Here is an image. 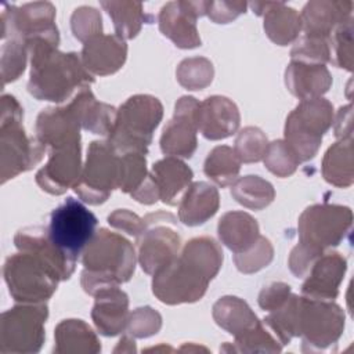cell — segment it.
<instances>
[{"instance_id":"obj_1","label":"cell","mask_w":354,"mask_h":354,"mask_svg":"<svg viewBox=\"0 0 354 354\" xmlns=\"http://www.w3.org/2000/svg\"><path fill=\"white\" fill-rule=\"evenodd\" d=\"M221 264L223 250L213 238H194L185 243L180 256L153 275L152 292L166 304L201 300Z\"/></svg>"},{"instance_id":"obj_2","label":"cell","mask_w":354,"mask_h":354,"mask_svg":"<svg viewBox=\"0 0 354 354\" xmlns=\"http://www.w3.org/2000/svg\"><path fill=\"white\" fill-rule=\"evenodd\" d=\"M30 59L28 91L37 100L61 102L76 88H86L94 82L76 53H61L58 43L36 39L26 44Z\"/></svg>"},{"instance_id":"obj_3","label":"cell","mask_w":354,"mask_h":354,"mask_svg":"<svg viewBox=\"0 0 354 354\" xmlns=\"http://www.w3.org/2000/svg\"><path fill=\"white\" fill-rule=\"evenodd\" d=\"M83 289L95 296L100 290L127 282L136 268L133 245L116 232L101 228L82 253Z\"/></svg>"},{"instance_id":"obj_4","label":"cell","mask_w":354,"mask_h":354,"mask_svg":"<svg viewBox=\"0 0 354 354\" xmlns=\"http://www.w3.org/2000/svg\"><path fill=\"white\" fill-rule=\"evenodd\" d=\"M162 116L163 106L158 98L148 94L133 95L116 111L108 142L118 153H147Z\"/></svg>"},{"instance_id":"obj_5","label":"cell","mask_w":354,"mask_h":354,"mask_svg":"<svg viewBox=\"0 0 354 354\" xmlns=\"http://www.w3.org/2000/svg\"><path fill=\"white\" fill-rule=\"evenodd\" d=\"M22 108L18 101L4 94L1 97V183L14 178L22 171L32 169L41 160L46 147L37 140L26 136L22 124Z\"/></svg>"},{"instance_id":"obj_6","label":"cell","mask_w":354,"mask_h":354,"mask_svg":"<svg viewBox=\"0 0 354 354\" xmlns=\"http://www.w3.org/2000/svg\"><path fill=\"white\" fill-rule=\"evenodd\" d=\"M333 123V106L321 97L301 100L285 123V141L300 162L315 156L324 134Z\"/></svg>"},{"instance_id":"obj_7","label":"cell","mask_w":354,"mask_h":354,"mask_svg":"<svg viewBox=\"0 0 354 354\" xmlns=\"http://www.w3.org/2000/svg\"><path fill=\"white\" fill-rule=\"evenodd\" d=\"M3 274L10 295L21 303H43L48 300L61 281L50 267L26 252L7 257Z\"/></svg>"},{"instance_id":"obj_8","label":"cell","mask_w":354,"mask_h":354,"mask_svg":"<svg viewBox=\"0 0 354 354\" xmlns=\"http://www.w3.org/2000/svg\"><path fill=\"white\" fill-rule=\"evenodd\" d=\"M97 217L79 201L66 198L50 214L47 234L51 242L71 259L77 260L95 234Z\"/></svg>"},{"instance_id":"obj_9","label":"cell","mask_w":354,"mask_h":354,"mask_svg":"<svg viewBox=\"0 0 354 354\" xmlns=\"http://www.w3.org/2000/svg\"><path fill=\"white\" fill-rule=\"evenodd\" d=\"M47 314L44 303H24L4 311L0 321V351H39L44 340Z\"/></svg>"},{"instance_id":"obj_10","label":"cell","mask_w":354,"mask_h":354,"mask_svg":"<svg viewBox=\"0 0 354 354\" xmlns=\"http://www.w3.org/2000/svg\"><path fill=\"white\" fill-rule=\"evenodd\" d=\"M118 177L119 153L108 141H93L87 151L86 165L73 189L83 202L100 205L118 188Z\"/></svg>"},{"instance_id":"obj_11","label":"cell","mask_w":354,"mask_h":354,"mask_svg":"<svg viewBox=\"0 0 354 354\" xmlns=\"http://www.w3.org/2000/svg\"><path fill=\"white\" fill-rule=\"evenodd\" d=\"M176 217L158 212L144 217L145 228L137 236L138 261L141 268L155 275L166 268L178 254L180 235L170 225H176Z\"/></svg>"},{"instance_id":"obj_12","label":"cell","mask_w":354,"mask_h":354,"mask_svg":"<svg viewBox=\"0 0 354 354\" xmlns=\"http://www.w3.org/2000/svg\"><path fill=\"white\" fill-rule=\"evenodd\" d=\"M54 19L55 8L48 1L26 3L22 6L6 4L1 12V37L3 40L15 39L25 44L36 39L59 43Z\"/></svg>"},{"instance_id":"obj_13","label":"cell","mask_w":354,"mask_h":354,"mask_svg":"<svg viewBox=\"0 0 354 354\" xmlns=\"http://www.w3.org/2000/svg\"><path fill=\"white\" fill-rule=\"evenodd\" d=\"M353 213L340 205H313L299 218L300 243L324 252L336 246L351 227Z\"/></svg>"},{"instance_id":"obj_14","label":"cell","mask_w":354,"mask_h":354,"mask_svg":"<svg viewBox=\"0 0 354 354\" xmlns=\"http://www.w3.org/2000/svg\"><path fill=\"white\" fill-rule=\"evenodd\" d=\"M343 329L344 313L337 304L329 300L299 297L297 336L303 337V346L326 347L340 337Z\"/></svg>"},{"instance_id":"obj_15","label":"cell","mask_w":354,"mask_h":354,"mask_svg":"<svg viewBox=\"0 0 354 354\" xmlns=\"http://www.w3.org/2000/svg\"><path fill=\"white\" fill-rule=\"evenodd\" d=\"M207 1H169L159 12V29L180 48L201 46L196 19L206 14Z\"/></svg>"},{"instance_id":"obj_16","label":"cell","mask_w":354,"mask_h":354,"mask_svg":"<svg viewBox=\"0 0 354 354\" xmlns=\"http://www.w3.org/2000/svg\"><path fill=\"white\" fill-rule=\"evenodd\" d=\"M199 101L194 97H181L174 106V115L165 126L160 137V149L174 158H191L196 149V111Z\"/></svg>"},{"instance_id":"obj_17","label":"cell","mask_w":354,"mask_h":354,"mask_svg":"<svg viewBox=\"0 0 354 354\" xmlns=\"http://www.w3.org/2000/svg\"><path fill=\"white\" fill-rule=\"evenodd\" d=\"M80 162V142L50 149L47 163L36 174V183L43 191L61 195L79 181L82 174Z\"/></svg>"},{"instance_id":"obj_18","label":"cell","mask_w":354,"mask_h":354,"mask_svg":"<svg viewBox=\"0 0 354 354\" xmlns=\"http://www.w3.org/2000/svg\"><path fill=\"white\" fill-rule=\"evenodd\" d=\"M14 243L19 252L30 253L36 256L39 260H41L47 267H50L57 274V277L61 281L68 279L75 270L76 260L71 259L51 242L47 234V228H22L15 234Z\"/></svg>"},{"instance_id":"obj_19","label":"cell","mask_w":354,"mask_h":354,"mask_svg":"<svg viewBox=\"0 0 354 354\" xmlns=\"http://www.w3.org/2000/svg\"><path fill=\"white\" fill-rule=\"evenodd\" d=\"M351 10V1H308L300 14L304 36L324 39L329 41V37L332 36L335 29L353 18Z\"/></svg>"},{"instance_id":"obj_20","label":"cell","mask_w":354,"mask_h":354,"mask_svg":"<svg viewBox=\"0 0 354 354\" xmlns=\"http://www.w3.org/2000/svg\"><path fill=\"white\" fill-rule=\"evenodd\" d=\"M346 272V259L337 252L322 253L311 266L301 286V293L310 299L333 300Z\"/></svg>"},{"instance_id":"obj_21","label":"cell","mask_w":354,"mask_h":354,"mask_svg":"<svg viewBox=\"0 0 354 354\" xmlns=\"http://www.w3.org/2000/svg\"><path fill=\"white\" fill-rule=\"evenodd\" d=\"M236 105L221 95L207 97L196 111L198 130L209 140H221L234 134L239 127Z\"/></svg>"},{"instance_id":"obj_22","label":"cell","mask_w":354,"mask_h":354,"mask_svg":"<svg viewBox=\"0 0 354 354\" xmlns=\"http://www.w3.org/2000/svg\"><path fill=\"white\" fill-rule=\"evenodd\" d=\"M127 46L118 35H97L82 50V61L90 73L106 76L115 73L126 61Z\"/></svg>"},{"instance_id":"obj_23","label":"cell","mask_w":354,"mask_h":354,"mask_svg":"<svg viewBox=\"0 0 354 354\" xmlns=\"http://www.w3.org/2000/svg\"><path fill=\"white\" fill-rule=\"evenodd\" d=\"M79 131L80 123L68 105L43 109L36 120L37 140L50 149L80 142Z\"/></svg>"},{"instance_id":"obj_24","label":"cell","mask_w":354,"mask_h":354,"mask_svg":"<svg viewBox=\"0 0 354 354\" xmlns=\"http://www.w3.org/2000/svg\"><path fill=\"white\" fill-rule=\"evenodd\" d=\"M97 329L105 336L120 333L129 319L127 295L118 286L106 288L95 295V303L91 311Z\"/></svg>"},{"instance_id":"obj_25","label":"cell","mask_w":354,"mask_h":354,"mask_svg":"<svg viewBox=\"0 0 354 354\" xmlns=\"http://www.w3.org/2000/svg\"><path fill=\"white\" fill-rule=\"evenodd\" d=\"M253 12L264 15L267 36L279 46H286L297 39L301 30L300 14L283 3H252Z\"/></svg>"},{"instance_id":"obj_26","label":"cell","mask_w":354,"mask_h":354,"mask_svg":"<svg viewBox=\"0 0 354 354\" xmlns=\"http://www.w3.org/2000/svg\"><path fill=\"white\" fill-rule=\"evenodd\" d=\"M288 90L300 100L321 97L332 84V77L325 65L295 61L285 71Z\"/></svg>"},{"instance_id":"obj_27","label":"cell","mask_w":354,"mask_h":354,"mask_svg":"<svg viewBox=\"0 0 354 354\" xmlns=\"http://www.w3.org/2000/svg\"><path fill=\"white\" fill-rule=\"evenodd\" d=\"M220 198L217 189L205 181L191 184L180 199L178 218L185 225H199L207 221L218 210Z\"/></svg>"},{"instance_id":"obj_28","label":"cell","mask_w":354,"mask_h":354,"mask_svg":"<svg viewBox=\"0 0 354 354\" xmlns=\"http://www.w3.org/2000/svg\"><path fill=\"white\" fill-rule=\"evenodd\" d=\"M68 106L80 123V127L101 136L111 133L116 109L105 102H98L88 87L82 88Z\"/></svg>"},{"instance_id":"obj_29","label":"cell","mask_w":354,"mask_h":354,"mask_svg":"<svg viewBox=\"0 0 354 354\" xmlns=\"http://www.w3.org/2000/svg\"><path fill=\"white\" fill-rule=\"evenodd\" d=\"M149 176L159 191L160 201L167 205H176L180 194L189 187L192 170L178 158L167 156L152 166Z\"/></svg>"},{"instance_id":"obj_30","label":"cell","mask_w":354,"mask_h":354,"mask_svg":"<svg viewBox=\"0 0 354 354\" xmlns=\"http://www.w3.org/2000/svg\"><path fill=\"white\" fill-rule=\"evenodd\" d=\"M220 241L234 253L248 250L260 236L257 221L245 212H228L218 221Z\"/></svg>"},{"instance_id":"obj_31","label":"cell","mask_w":354,"mask_h":354,"mask_svg":"<svg viewBox=\"0 0 354 354\" xmlns=\"http://www.w3.org/2000/svg\"><path fill=\"white\" fill-rule=\"evenodd\" d=\"M55 353H97L101 344L91 328L82 319H65L55 329Z\"/></svg>"},{"instance_id":"obj_32","label":"cell","mask_w":354,"mask_h":354,"mask_svg":"<svg viewBox=\"0 0 354 354\" xmlns=\"http://www.w3.org/2000/svg\"><path fill=\"white\" fill-rule=\"evenodd\" d=\"M213 318L217 325L235 336L260 322L250 307L235 296L220 297L213 306Z\"/></svg>"},{"instance_id":"obj_33","label":"cell","mask_w":354,"mask_h":354,"mask_svg":"<svg viewBox=\"0 0 354 354\" xmlns=\"http://www.w3.org/2000/svg\"><path fill=\"white\" fill-rule=\"evenodd\" d=\"M324 178L336 187L353 184V140L342 138L335 142L325 153L322 160Z\"/></svg>"},{"instance_id":"obj_34","label":"cell","mask_w":354,"mask_h":354,"mask_svg":"<svg viewBox=\"0 0 354 354\" xmlns=\"http://www.w3.org/2000/svg\"><path fill=\"white\" fill-rule=\"evenodd\" d=\"M101 6L112 18L116 35L123 40L136 37L148 19L142 3L138 1H101Z\"/></svg>"},{"instance_id":"obj_35","label":"cell","mask_w":354,"mask_h":354,"mask_svg":"<svg viewBox=\"0 0 354 354\" xmlns=\"http://www.w3.org/2000/svg\"><path fill=\"white\" fill-rule=\"evenodd\" d=\"M241 163V159L231 147L218 145L209 152L203 171L217 185L227 187L236 180Z\"/></svg>"},{"instance_id":"obj_36","label":"cell","mask_w":354,"mask_h":354,"mask_svg":"<svg viewBox=\"0 0 354 354\" xmlns=\"http://www.w3.org/2000/svg\"><path fill=\"white\" fill-rule=\"evenodd\" d=\"M231 195L245 207L261 210L272 202L275 191L267 180L259 176H245L232 184Z\"/></svg>"},{"instance_id":"obj_37","label":"cell","mask_w":354,"mask_h":354,"mask_svg":"<svg viewBox=\"0 0 354 354\" xmlns=\"http://www.w3.org/2000/svg\"><path fill=\"white\" fill-rule=\"evenodd\" d=\"M145 153L124 152L119 153L118 188L126 194L134 192L147 178Z\"/></svg>"},{"instance_id":"obj_38","label":"cell","mask_w":354,"mask_h":354,"mask_svg":"<svg viewBox=\"0 0 354 354\" xmlns=\"http://www.w3.org/2000/svg\"><path fill=\"white\" fill-rule=\"evenodd\" d=\"M176 76L183 87L188 90H202L213 80V65L203 57L187 58L180 62Z\"/></svg>"},{"instance_id":"obj_39","label":"cell","mask_w":354,"mask_h":354,"mask_svg":"<svg viewBox=\"0 0 354 354\" xmlns=\"http://www.w3.org/2000/svg\"><path fill=\"white\" fill-rule=\"evenodd\" d=\"M263 159L266 167L278 177H288L293 174L300 163L299 156L286 144L285 140L270 142Z\"/></svg>"},{"instance_id":"obj_40","label":"cell","mask_w":354,"mask_h":354,"mask_svg":"<svg viewBox=\"0 0 354 354\" xmlns=\"http://www.w3.org/2000/svg\"><path fill=\"white\" fill-rule=\"evenodd\" d=\"M267 148L268 141L266 134L260 129L249 126L239 131L235 140L234 151L241 162L252 163L261 160L267 152Z\"/></svg>"},{"instance_id":"obj_41","label":"cell","mask_w":354,"mask_h":354,"mask_svg":"<svg viewBox=\"0 0 354 354\" xmlns=\"http://www.w3.org/2000/svg\"><path fill=\"white\" fill-rule=\"evenodd\" d=\"M272 254L274 249L271 242L260 235L248 250L242 253H235L234 261L241 272L252 274L267 267L272 260Z\"/></svg>"},{"instance_id":"obj_42","label":"cell","mask_w":354,"mask_h":354,"mask_svg":"<svg viewBox=\"0 0 354 354\" xmlns=\"http://www.w3.org/2000/svg\"><path fill=\"white\" fill-rule=\"evenodd\" d=\"M28 46L24 41L8 39L1 47V77L3 84L17 80L25 69Z\"/></svg>"},{"instance_id":"obj_43","label":"cell","mask_w":354,"mask_h":354,"mask_svg":"<svg viewBox=\"0 0 354 354\" xmlns=\"http://www.w3.org/2000/svg\"><path fill=\"white\" fill-rule=\"evenodd\" d=\"M329 50H333L330 61L336 66L353 69V18L335 29L329 37Z\"/></svg>"},{"instance_id":"obj_44","label":"cell","mask_w":354,"mask_h":354,"mask_svg":"<svg viewBox=\"0 0 354 354\" xmlns=\"http://www.w3.org/2000/svg\"><path fill=\"white\" fill-rule=\"evenodd\" d=\"M238 351H281V342L261 322L235 336Z\"/></svg>"},{"instance_id":"obj_45","label":"cell","mask_w":354,"mask_h":354,"mask_svg":"<svg viewBox=\"0 0 354 354\" xmlns=\"http://www.w3.org/2000/svg\"><path fill=\"white\" fill-rule=\"evenodd\" d=\"M290 57L295 61L325 65V62L330 61L329 41L324 39L303 36L295 43L290 51Z\"/></svg>"},{"instance_id":"obj_46","label":"cell","mask_w":354,"mask_h":354,"mask_svg":"<svg viewBox=\"0 0 354 354\" xmlns=\"http://www.w3.org/2000/svg\"><path fill=\"white\" fill-rule=\"evenodd\" d=\"M71 28L73 36L80 41L86 43L88 39L101 35L102 19L101 14L88 6H82L76 8L71 18Z\"/></svg>"},{"instance_id":"obj_47","label":"cell","mask_w":354,"mask_h":354,"mask_svg":"<svg viewBox=\"0 0 354 354\" xmlns=\"http://www.w3.org/2000/svg\"><path fill=\"white\" fill-rule=\"evenodd\" d=\"M162 325V318L158 311L151 307L136 308L127 319V330L134 337H148L158 333Z\"/></svg>"},{"instance_id":"obj_48","label":"cell","mask_w":354,"mask_h":354,"mask_svg":"<svg viewBox=\"0 0 354 354\" xmlns=\"http://www.w3.org/2000/svg\"><path fill=\"white\" fill-rule=\"evenodd\" d=\"M324 252L313 249L310 246H306L303 243L299 242V245H296L289 256V268L290 271L297 277V278H303L307 275V272L310 271L311 266L314 264V261L322 254Z\"/></svg>"},{"instance_id":"obj_49","label":"cell","mask_w":354,"mask_h":354,"mask_svg":"<svg viewBox=\"0 0 354 354\" xmlns=\"http://www.w3.org/2000/svg\"><path fill=\"white\" fill-rule=\"evenodd\" d=\"M245 1H207L206 14L216 24H228L246 10Z\"/></svg>"},{"instance_id":"obj_50","label":"cell","mask_w":354,"mask_h":354,"mask_svg":"<svg viewBox=\"0 0 354 354\" xmlns=\"http://www.w3.org/2000/svg\"><path fill=\"white\" fill-rule=\"evenodd\" d=\"M290 296V286L285 282H271L259 295V306L263 310L274 311L279 308Z\"/></svg>"},{"instance_id":"obj_51","label":"cell","mask_w":354,"mask_h":354,"mask_svg":"<svg viewBox=\"0 0 354 354\" xmlns=\"http://www.w3.org/2000/svg\"><path fill=\"white\" fill-rule=\"evenodd\" d=\"M108 223L112 227L127 232L129 235H134L136 238L145 228L144 218L138 217L136 213H133V212H130L127 209H118L113 213H111L108 216Z\"/></svg>"},{"instance_id":"obj_52","label":"cell","mask_w":354,"mask_h":354,"mask_svg":"<svg viewBox=\"0 0 354 354\" xmlns=\"http://www.w3.org/2000/svg\"><path fill=\"white\" fill-rule=\"evenodd\" d=\"M344 124H347V126L351 127V105H347V106L340 108V111L337 112V116H336L335 134H336V137H339L340 140H342V138H350V137H351V134H348V133L344 130Z\"/></svg>"}]
</instances>
